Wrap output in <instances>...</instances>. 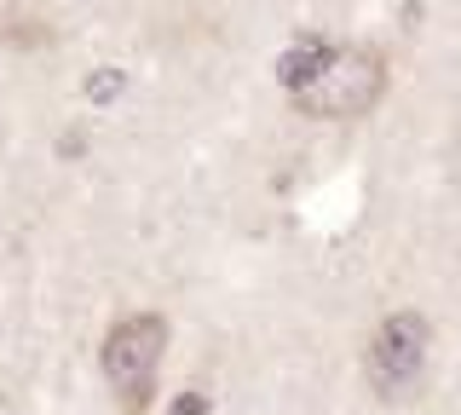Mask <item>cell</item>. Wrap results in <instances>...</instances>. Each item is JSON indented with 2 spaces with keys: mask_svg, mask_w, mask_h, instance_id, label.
I'll use <instances>...</instances> for the list:
<instances>
[{
  "mask_svg": "<svg viewBox=\"0 0 461 415\" xmlns=\"http://www.w3.org/2000/svg\"><path fill=\"white\" fill-rule=\"evenodd\" d=\"M167 415H208V398H202V392H185V398H179V404H173Z\"/></svg>",
  "mask_w": 461,
  "mask_h": 415,
  "instance_id": "8992f818",
  "label": "cell"
},
{
  "mask_svg": "<svg viewBox=\"0 0 461 415\" xmlns=\"http://www.w3.org/2000/svg\"><path fill=\"white\" fill-rule=\"evenodd\" d=\"M386 93V59L369 47H329L317 76L294 93V104L306 116H335V122H352L364 110L381 104Z\"/></svg>",
  "mask_w": 461,
  "mask_h": 415,
  "instance_id": "6da1fadb",
  "label": "cell"
},
{
  "mask_svg": "<svg viewBox=\"0 0 461 415\" xmlns=\"http://www.w3.org/2000/svg\"><path fill=\"white\" fill-rule=\"evenodd\" d=\"M162 352H167V323L156 311H133V318H122L104 335V352H98L104 357V381L127 404H144L156 369H162Z\"/></svg>",
  "mask_w": 461,
  "mask_h": 415,
  "instance_id": "7a4b0ae2",
  "label": "cell"
},
{
  "mask_svg": "<svg viewBox=\"0 0 461 415\" xmlns=\"http://www.w3.org/2000/svg\"><path fill=\"white\" fill-rule=\"evenodd\" d=\"M115 93H122V69H98V76L86 81V98H93V104H110Z\"/></svg>",
  "mask_w": 461,
  "mask_h": 415,
  "instance_id": "5b68a950",
  "label": "cell"
},
{
  "mask_svg": "<svg viewBox=\"0 0 461 415\" xmlns=\"http://www.w3.org/2000/svg\"><path fill=\"white\" fill-rule=\"evenodd\" d=\"M323 52H329V47H317V41H300L294 52H283V59H277V81H283L288 93H300V87H306V81L317 76Z\"/></svg>",
  "mask_w": 461,
  "mask_h": 415,
  "instance_id": "277c9868",
  "label": "cell"
},
{
  "mask_svg": "<svg viewBox=\"0 0 461 415\" xmlns=\"http://www.w3.org/2000/svg\"><path fill=\"white\" fill-rule=\"evenodd\" d=\"M427 352H432V329L415 311H393L369 340V386L381 398H403L415 392L427 375Z\"/></svg>",
  "mask_w": 461,
  "mask_h": 415,
  "instance_id": "3957f363",
  "label": "cell"
}]
</instances>
